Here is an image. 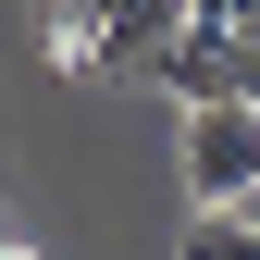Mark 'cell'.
I'll return each instance as SVG.
<instances>
[{
    "label": "cell",
    "instance_id": "6da1fadb",
    "mask_svg": "<svg viewBox=\"0 0 260 260\" xmlns=\"http://www.w3.org/2000/svg\"><path fill=\"white\" fill-rule=\"evenodd\" d=\"M186 186L211 211L260 186V100H186Z\"/></svg>",
    "mask_w": 260,
    "mask_h": 260
},
{
    "label": "cell",
    "instance_id": "7a4b0ae2",
    "mask_svg": "<svg viewBox=\"0 0 260 260\" xmlns=\"http://www.w3.org/2000/svg\"><path fill=\"white\" fill-rule=\"evenodd\" d=\"M161 100H260V38H236V25H186L174 50H161Z\"/></svg>",
    "mask_w": 260,
    "mask_h": 260
},
{
    "label": "cell",
    "instance_id": "3957f363",
    "mask_svg": "<svg viewBox=\"0 0 260 260\" xmlns=\"http://www.w3.org/2000/svg\"><path fill=\"white\" fill-rule=\"evenodd\" d=\"M199 0H100V62L112 75H161V50L186 38Z\"/></svg>",
    "mask_w": 260,
    "mask_h": 260
},
{
    "label": "cell",
    "instance_id": "277c9868",
    "mask_svg": "<svg viewBox=\"0 0 260 260\" xmlns=\"http://www.w3.org/2000/svg\"><path fill=\"white\" fill-rule=\"evenodd\" d=\"M186 260H260V223H248V211H211V199H199V223H186Z\"/></svg>",
    "mask_w": 260,
    "mask_h": 260
},
{
    "label": "cell",
    "instance_id": "5b68a950",
    "mask_svg": "<svg viewBox=\"0 0 260 260\" xmlns=\"http://www.w3.org/2000/svg\"><path fill=\"white\" fill-rule=\"evenodd\" d=\"M50 13V62H100V0H38Z\"/></svg>",
    "mask_w": 260,
    "mask_h": 260
},
{
    "label": "cell",
    "instance_id": "8992f818",
    "mask_svg": "<svg viewBox=\"0 0 260 260\" xmlns=\"http://www.w3.org/2000/svg\"><path fill=\"white\" fill-rule=\"evenodd\" d=\"M236 38H260V0H236Z\"/></svg>",
    "mask_w": 260,
    "mask_h": 260
},
{
    "label": "cell",
    "instance_id": "52a82bcc",
    "mask_svg": "<svg viewBox=\"0 0 260 260\" xmlns=\"http://www.w3.org/2000/svg\"><path fill=\"white\" fill-rule=\"evenodd\" d=\"M0 260H38V248H0Z\"/></svg>",
    "mask_w": 260,
    "mask_h": 260
}]
</instances>
